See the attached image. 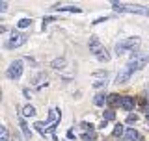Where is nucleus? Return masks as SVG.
<instances>
[{"mask_svg":"<svg viewBox=\"0 0 149 141\" xmlns=\"http://www.w3.org/2000/svg\"><path fill=\"white\" fill-rule=\"evenodd\" d=\"M60 119H62V111L58 110V108H50L49 110V119H47V123H36V130L37 132H41L43 135L47 134H54L56 132V126H58Z\"/></svg>","mask_w":149,"mask_h":141,"instance_id":"f257e3e1","label":"nucleus"},{"mask_svg":"<svg viewBox=\"0 0 149 141\" xmlns=\"http://www.w3.org/2000/svg\"><path fill=\"white\" fill-rule=\"evenodd\" d=\"M140 45H142V39H140V37H127V39H121V41H118V45H116V54L118 56H123L127 52L136 54Z\"/></svg>","mask_w":149,"mask_h":141,"instance_id":"f03ea898","label":"nucleus"},{"mask_svg":"<svg viewBox=\"0 0 149 141\" xmlns=\"http://www.w3.org/2000/svg\"><path fill=\"white\" fill-rule=\"evenodd\" d=\"M112 8L118 13H138V15H149V9L140 6V4H119L112 0Z\"/></svg>","mask_w":149,"mask_h":141,"instance_id":"7ed1b4c3","label":"nucleus"},{"mask_svg":"<svg viewBox=\"0 0 149 141\" xmlns=\"http://www.w3.org/2000/svg\"><path fill=\"white\" fill-rule=\"evenodd\" d=\"M90 52L95 56L99 62H102V63L110 62V54H108V50L102 46V43L99 41V37H95V35H93L91 39H90Z\"/></svg>","mask_w":149,"mask_h":141,"instance_id":"20e7f679","label":"nucleus"},{"mask_svg":"<svg viewBox=\"0 0 149 141\" xmlns=\"http://www.w3.org/2000/svg\"><path fill=\"white\" fill-rule=\"evenodd\" d=\"M22 69H24V63H22V59H15V62L9 63V67L6 70V76L9 80H19L22 76Z\"/></svg>","mask_w":149,"mask_h":141,"instance_id":"39448f33","label":"nucleus"},{"mask_svg":"<svg viewBox=\"0 0 149 141\" xmlns=\"http://www.w3.org/2000/svg\"><path fill=\"white\" fill-rule=\"evenodd\" d=\"M28 41V37L24 34H21V32H13L11 37L8 39V43H6V48L8 50H13V48H19V46H22Z\"/></svg>","mask_w":149,"mask_h":141,"instance_id":"423d86ee","label":"nucleus"},{"mask_svg":"<svg viewBox=\"0 0 149 141\" xmlns=\"http://www.w3.org/2000/svg\"><path fill=\"white\" fill-rule=\"evenodd\" d=\"M132 74H134V70L130 69L129 65H125V67H123V69H121L119 73H118V78H116V84H125V82H127V80H129L130 76H132Z\"/></svg>","mask_w":149,"mask_h":141,"instance_id":"0eeeda50","label":"nucleus"},{"mask_svg":"<svg viewBox=\"0 0 149 141\" xmlns=\"http://www.w3.org/2000/svg\"><path fill=\"white\" fill-rule=\"evenodd\" d=\"M121 108H123L125 111H132L134 110V106H136V98L134 97H121V104H119Z\"/></svg>","mask_w":149,"mask_h":141,"instance_id":"6e6552de","label":"nucleus"},{"mask_svg":"<svg viewBox=\"0 0 149 141\" xmlns=\"http://www.w3.org/2000/svg\"><path fill=\"white\" fill-rule=\"evenodd\" d=\"M106 104L110 106V110H114V108H118L121 104V97L118 93H112V95H108V102H106Z\"/></svg>","mask_w":149,"mask_h":141,"instance_id":"1a4fd4ad","label":"nucleus"},{"mask_svg":"<svg viewBox=\"0 0 149 141\" xmlns=\"http://www.w3.org/2000/svg\"><path fill=\"white\" fill-rule=\"evenodd\" d=\"M54 9H58L62 13H80L82 11L78 6H54Z\"/></svg>","mask_w":149,"mask_h":141,"instance_id":"9d476101","label":"nucleus"},{"mask_svg":"<svg viewBox=\"0 0 149 141\" xmlns=\"http://www.w3.org/2000/svg\"><path fill=\"white\" fill-rule=\"evenodd\" d=\"M123 138H125V141H140V134L134 128H129V130H125Z\"/></svg>","mask_w":149,"mask_h":141,"instance_id":"9b49d317","label":"nucleus"},{"mask_svg":"<svg viewBox=\"0 0 149 141\" xmlns=\"http://www.w3.org/2000/svg\"><path fill=\"white\" fill-rule=\"evenodd\" d=\"M106 102H108V95H104V93H99V95L93 98V104L99 106V108H101V106H104Z\"/></svg>","mask_w":149,"mask_h":141,"instance_id":"f8f14e48","label":"nucleus"},{"mask_svg":"<svg viewBox=\"0 0 149 141\" xmlns=\"http://www.w3.org/2000/svg\"><path fill=\"white\" fill-rule=\"evenodd\" d=\"M19 124H21V130H22V134H24V138L26 139H30V128H28V124H26V121H24V117H21L19 119Z\"/></svg>","mask_w":149,"mask_h":141,"instance_id":"ddd939ff","label":"nucleus"},{"mask_svg":"<svg viewBox=\"0 0 149 141\" xmlns=\"http://www.w3.org/2000/svg\"><path fill=\"white\" fill-rule=\"evenodd\" d=\"M34 115H36V108L34 106L26 104L24 108H22V117H34Z\"/></svg>","mask_w":149,"mask_h":141,"instance_id":"4468645a","label":"nucleus"},{"mask_svg":"<svg viewBox=\"0 0 149 141\" xmlns=\"http://www.w3.org/2000/svg\"><path fill=\"white\" fill-rule=\"evenodd\" d=\"M50 67L52 69H63L65 67V59L63 58H54L52 63H50Z\"/></svg>","mask_w":149,"mask_h":141,"instance_id":"2eb2a0df","label":"nucleus"},{"mask_svg":"<svg viewBox=\"0 0 149 141\" xmlns=\"http://www.w3.org/2000/svg\"><path fill=\"white\" fill-rule=\"evenodd\" d=\"M112 135H114V138H121V135H125V130H123V126H121L119 123L114 126V132H112Z\"/></svg>","mask_w":149,"mask_h":141,"instance_id":"dca6fc26","label":"nucleus"},{"mask_svg":"<svg viewBox=\"0 0 149 141\" xmlns=\"http://www.w3.org/2000/svg\"><path fill=\"white\" fill-rule=\"evenodd\" d=\"M0 141H9V132L6 126H0Z\"/></svg>","mask_w":149,"mask_h":141,"instance_id":"f3484780","label":"nucleus"},{"mask_svg":"<svg viewBox=\"0 0 149 141\" xmlns=\"http://www.w3.org/2000/svg\"><path fill=\"white\" fill-rule=\"evenodd\" d=\"M17 26H19V28H28V26H32V19H21V21L17 22Z\"/></svg>","mask_w":149,"mask_h":141,"instance_id":"a211bd4d","label":"nucleus"},{"mask_svg":"<svg viewBox=\"0 0 149 141\" xmlns=\"http://www.w3.org/2000/svg\"><path fill=\"white\" fill-rule=\"evenodd\" d=\"M114 119H116L114 110H104V121H114Z\"/></svg>","mask_w":149,"mask_h":141,"instance_id":"6ab92c4d","label":"nucleus"},{"mask_svg":"<svg viewBox=\"0 0 149 141\" xmlns=\"http://www.w3.org/2000/svg\"><path fill=\"white\" fill-rule=\"evenodd\" d=\"M136 121H138V115L136 113H129L127 115V124H134Z\"/></svg>","mask_w":149,"mask_h":141,"instance_id":"aec40b11","label":"nucleus"},{"mask_svg":"<svg viewBox=\"0 0 149 141\" xmlns=\"http://www.w3.org/2000/svg\"><path fill=\"white\" fill-rule=\"evenodd\" d=\"M82 139L84 141H95V134H93V132H86V134H82Z\"/></svg>","mask_w":149,"mask_h":141,"instance_id":"412c9836","label":"nucleus"},{"mask_svg":"<svg viewBox=\"0 0 149 141\" xmlns=\"http://www.w3.org/2000/svg\"><path fill=\"white\" fill-rule=\"evenodd\" d=\"M52 21H56V17H45V19H43V22H41V26H43V30L47 28V24H49V22H52Z\"/></svg>","mask_w":149,"mask_h":141,"instance_id":"4be33fe9","label":"nucleus"},{"mask_svg":"<svg viewBox=\"0 0 149 141\" xmlns=\"http://www.w3.org/2000/svg\"><path fill=\"white\" fill-rule=\"evenodd\" d=\"M93 76H95V78H104L106 80V70H97V73H93Z\"/></svg>","mask_w":149,"mask_h":141,"instance_id":"5701e85b","label":"nucleus"},{"mask_svg":"<svg viewBox=\"0 0 149 141\" xmlns=\"http://www.w3.org/2000/svg\"><path fill=\"white\" fill-rule=\"evenodd\" d=\"M106 86V82H95V84H93V87H97V89H99V87H104Z\"/></svg>","mask_w":149,"mask_h":141,"instance_id":"b1692460","label":"nucleus"},{"mask_svg":"<svg viewBox=\"0 0 149 141\" xmlns=\"http://www.w3.org/2000/svg\"><path fill=\"white\" fill-rule=\"evenodd\" d=\"M73 134H74V132H73V128H69V132H67V138H69V139H73V138H74Z\"/></svg>","mask_w":149,"mask_h":141,"instance_id":"393cba45","label":"nucleus"},{"mask_svg":"<svg viewBox=\"0 0 149 141\" xmlns=\"http://www.w3.org/2000/svg\"><path fill=\"white\" fill-rule=\"evenodd\" d=\"M6 9H8V4H6V2L0 4V11H6Z\"/></svg>","mask_w":149,"mask_h":141,"instance_id":"a878e982","label":"nucleus"},{"mask_svg":"<svg viewBox=\"0 0 149 141\" xmlns=\"http://www.w3.org/2000/svg\"><path fill=\"white\" fill-rule=\"evenodd\" d=\"M143 110H146V113H149V104H146V106H143Z\"/></svg>","mask_w":149,"mask_h":141,"instance_id":"bb28decb","label":"nucleus"},{"mask_svg":"<svg viewBox=\"0 0 149 141\" xmlns=\"http://www.w3.org/2000/svg\"><path fill=\"white\" fill-rule=\"evenodd\" d=\"M147 124H149V113H147Z\"/></svg>","mask_w":149,"mask_h":141,"instance_id":"cd10ccee","label":"nucleus"},{"mask_svg":"<svg viewBox=\"0 0 149 141\" xmlns=\"http://www.w3.org/2000/svg\"><path fill=\"white\" fill-rule=\"evenodd\" d=\"M13 141H19V138H17V135H15V139H13Z\"/></svg>","mask_w":149,"mask_h":141,"instance_id":"c85d7f7f","label":"nucleus"}]
</instances>
